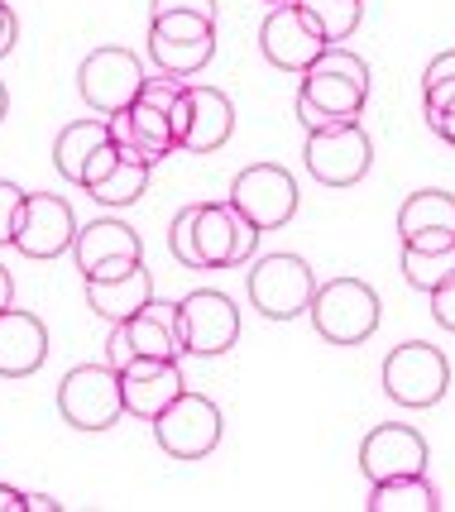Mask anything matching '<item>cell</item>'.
Segmentation results:
<instances>
[{
	"label": "cell",
	"mask_w": 455,
	"mask_h": 512,
	"mask_svg": "<svg viewBox=\"0 0 455 512\" xmlns=\"http://www.w3.org/2000/svg\"><path fill=\"white\" fill-rule=\"evenodd\" d=\"M168 249L173 259L187 268H235L250 264L259 249V230H254L235 206L226 201H192L173 216L168 230Z\"/></svg>",
	"instance_id": "obj_1"
},
{
	"label": "cell",
	"mask_w": 455,
	"mask_h": 512,
	"mask_svg": "<svg viewBox=\"0 0 455 512\" xmlns=\"http://www.w3.org/2000/svg\"><path fill=\"white\" fill-rule=\"evenodd\" d=\"M182 388H187V383H182L178 359H130V364L120 369V402H125V412L139 417V422H154Z\"/></svg>",
	"instance_id": "obj_19"
},
{
	"label": "cell",
	"mask_w": 455,
	"mask_h": 512,
	"mask_svg": "<svg viewBox=\"0 0 455 512\" xmlns=\"http://www.w3.org/2000/svg\"><path fill=\"white\" fill-rule=\"evenodd\" d=\"M63 503H53L48 493H24V512H58Z\"/></svg>",
	"instance_id": "obj_34"
},
{
	"label": "cell",
	"mask_w": 455,
	"mask_h": 512,
	"mask_svg": "<svg viewBox=\"0 0 455 512\" xmlns=\"http://www.w3.org/2000/svg\"><path fill=\"white\" fill-rule=\"evenodd\" d=\"M101 144H111L106 120H72L68 130L58 134V144H53V168H58L68 182H77V187H82V173H87L91 154H96Z\"/></svg>",
	"instance_id": "obj_24"
},
{
	"label": "cell",
	"mask_w": 455,
	"mask_h": 512,
	"mask_svg": "<svg viewBox=\"0 0 455 512\" xmlns=\"http://www.w3.org/2000/svg\"><path fill=\"white\" fill-rule=\"evenodd\" d=\"M235 134V106L221 87H187V130L182 144L187 154H216Z\"/></svg>",
	"instance_id": "obj_20"
},
{
	"label": "cell",
	"mask_w": 455,
	"mask_h": 512,
	"mask_svg": "<svg viewBox=\"0 0 455 512\" xmlns=\"http://www.w3.org/2000/svg\"><path fill=\"white\" fill-rule=\"evenodd\" d=\"M48 359V326L34 312H0V379H29Z\"/></svg>",
	"instance_id": "obj_21"
},
{
	"label": "cell",
	"mask_w": 455,
	"mask_h": 512,
	"mask_svg": "<svg viewBox=\"0 0 455 512\" xmlns=\"http://www.w3.org/2000/svg\"><path fill=\"white\" fill-rule=\"evenodd\" d=\"M15 34H20V20H15V10L0 0V58L15 48Z\"/></svg>",
	"instance_id": "obj_33"
},
{
	"label": "cell",
	"mask_w": 455,
	"mask_h": 512,
	"mask_svg": "<svg viewBox=\"0 0 455 512\" xmlns=\"http://www.w3.org/2000/svg\"><path fill=\"white\" fill-rule=\"evenodd\" d=\"M269 5H293V0H269Z\"/></svg>",
	"instance_id": "obj_38"
},
{
	"label": "cell",
	"mask_w": 455,
	"mask_h": 512,
	"mask_svg": "<svg viewBox=\"0 0 455 512\" xmlns=\"http://www.w3.org/2000/svg\"><path fill=\"white\" fill-rule=\"evenodd\" d=\"M427 297H432V316H436V326L455 335V273L446 278V283H441V288L427 292Z\"/></svg>",
	"instance_id": "obj_30"
},
{
	"label": "cell",
	"mask_w": 455,
	"mask_h": 512,
	"mask_svg": "<svg viewBox=\"0 0 455 512\" xmlns=\"http://www.w3.org/2000/svg\"><path fill=\"white\" fill-rule=\"evenodd\" d=\"M369 101V67L364 58H355L345 44H331L317 63L302 72V87H297V120L302 130L317 134L331 125H350L364 115Z\"/></svg>",
	"instance_id": "obj_2"
},
{
	"label": "cell",
	"mask_w": 455,
	"mask_h": 512,
	"mask_svg": "<svg viewBox=\"0 0 455 512\" xmlns=\"http://www.w3.org/2000/svg\"><path fill=\"white\" fill-rule=\"evenodd\" d=\"M24 187L0 178V245H15V230H20V216H24Z\"/></svg>",
	"instance_id": "obj_29"
},
{
	"label": "cell",
	"mask_w": 455,
	"mask_h": 512,
	"mask_svg": "<svg viewBox=\"0 0 455 512\" xmlns=\"http://www.w3.org/2000/svg\"><path fill=\"white\" fill-rule=\"evenodd\" d=\"M259 48H264V58H269L278 72H297V77H302V72L326 53V39L312 29V20H307L297 5H273L264 29H259Z\"/></svg>",
	"instance_id": "obj_16"
},
{
	"label": "cell",
	"mask_w": 455,
	"mask_h": 512,
	"mask_svg": "<svg viewBox=\"0 0 455 512\" xmlns=\"http://www.w3.org/2000/svg\"><path fill=\"white\" fill-rule=\"evenodd\" d=\"M149 173H154V168H149L144 158L120 154L111 168H106V173H101L96 182H87L82 192H87L91 201H101V206H115V211H120V206H135V201L144 197V187H149Z\"/></svg>",
	"instance_id": "obj_26"
},
{
	"label": "cell",
	"mask_w": 455,
	"mask_h": 512,
	"mask_svg": "<svg viewBox=\"0 0 455 512\" xmlns=\"http://www.w3.org/2000/svg\"><path fill=\"white\" fill-rule=\"evenodd\" d=\"M312 326L331 345H364L379 331V292L364 278H331L312 297Z\"/></svg>",
	"instance_id": "obj_3"
},
{
	"label": "cell",
	"mask_w": 455,
	"mask_h": 512,
	"mask_svg": "<svg viewBox=\"0 0 455 512\" xmlns=\"http://www.w3.org/2000/svg\"><path fill=\"white\" fill-rule=\"evenodd\" d=\"M307 173L321 187H355L374 163V139L364 134L360 120L350 125H331V130L307 134Z\"/></svg>",
	"instance_id": "obj_12"
},
{
	"label": "cell",
	"mask_w": 455,
	"mask_h": 512,
	"mask_svg": "<svg viewBox=\"0 0 455 512\" xmlns=\"http://www.w3.org/2000/svg\"><path fill=\"white\" fill-rule=\"evenodd\" d=\"M427 455H432V450H427V441H422L417 426L384 422L364 436L360 469H364L369 484H374V479H393V474H427Z\"/></svg>",
	"instance_id": "obj_17"
},
{
	"label": "cell",
	"mask_w": 455,
	"mask_h": 512,
	"mask_svg": "<svg viewBox=\"0 0 455 512\" xmlns=\"http://www.w3.org/2000/svg\"><path fill=\"white\" fill-rule=\"evenodd\" d=\"M293 5L312 20V29L326 39V48L345 44L364 20V0H293Z\"/></svg>",
	"instance_id": "obj_27"
},
{
	"label": "cell",
	"mask_w": 455,
	"mask_h": 512,
	"mask_svg": "<svg viewBox=\"0 0 455 512\" xmlns=\"http://www.w3.org/2000/svg\"><path fill=\"white\" fill-rule=\"evenodd\" d=\"M221 431H226L221 407L206 393H187V388L154 417V441L173 460H206L211 450L221 446Z\"/></svg>",
	"instance_id": "obj_6"
},
{
	"label": "cell",
	"mask_w": 455,
	"mask_h": 512,
	"mask_svg": "<svg viewBox=\"0 0 455 512\" xmlns=\"http://www.w3.org/2000/svg\"><path fill=\"white\" fill-rule=\"evenodd\" d=\"M149 297H154V273L144 264L125 268V273H115V278H87V307L101 321H125V316H135L139 307H149Z\"/></svg>",
	"instance_id": "obj_22"
},
{
	"label": "cell",
	"mask_w": 455,
	"mask_h": 512,
	"mask_svg": "<svg viewBox=\"0 0 455 512\" xmlns=\"http://www.w3.org/2000/svg\"><path fill=\"white\" fill-rule=\"evenodd\" d=\"M369 512H436L441 498L427 484V474H393V479H374L369 484Z\"/></svg>",
	"instance_id": "obj_25"
},
{
	"label": "cell",
	"mask_w": 455,
	"mask_h": 512,
	"mask_svg": "<svg viewBox=\"0 0 455 512\" xmlns=\"http://www.w3.org/2000/svg\"><path fill=\"white\" fill-rule=\"evenodd\" d=\"M72 254H77L82 283H87V278H115V273H125V268L144 264V245H139V235L125 221L82 225L77 240H72Z\"/></svg>",
	"instance_id": "obj_15"
},
{
	"label": "cell",
	"mask_w": 455,
	"mask_h": 512,
	"mask_svg": "<svg viewBox=\"0 0 455 512\" xmlns=\"http://www.w3.org/2000/svg\"><path fill=\"white\" fill-rule=\"evenodd\" d=\"M58 412L63 422L77 431H106L125 417V402H120V374L111 364H77L68 379L58 383Z\"/></svg>",
	"instance_id": "obj_9"
},
{
	"label": "cell",
	"mask_w": 455,
	"mask_h": 512,
	"mask_svg": "<svg viewBox=\"0 0 455 512\" xmlns=\"http://www.w3.org/2000/svg\"><path fill=\"white\" fill-rule=\"evenodd\" d=\"M436 82H455V48L436 53L432 63H427V72H422V87H436Z\"/></svg>",
	"instance_id": "obj_32"
},
{
	"label": "cell",
	"mask_w": 455,
	"mask_h": 512,
	"mask_svg": "<svg viewBox=\"0 0 455 512\" xmlns=\"http://www.w3.org/2000/svg\"><path fill=\"white\" fill-rule=\"evenodd\" d=\"M72 240H77V216L68 201L53 192H29L20 230H15V249L24 259H58L72 249Z\"/></svg>",
	"instance_id": "obj_14"
},
{
	"label": "cell",
	"mask_w": 455,
	"mask_h": 512,
	"mask_svg": "<svg viewBox=\"0 0 455 512\" xmlns=\"http://www.w3.org/2000/svg\"><path fill=\"white\" fill-rule=\"evenodd\" d=\"M398 235H403V245H422L427 235H455V197L441 187L412 192L398 206Z\"/></svg>",
	"instance_id": "obj_23"
},
{
	"label": "cell",
	"mask_w": 455,
	"mask_h": 512,
	"mask_svg": "<svg viewBox=\"0 0 455 512\" xmlns=\"http://www.w3.org/2000/svg\"><path fill=\"white\" fill-rule=\"evenodd\" d=\"M106 130H111V144L120 149V154L144 158L149 168L163 163V158L178 149V134H173L168 111L149 106V101H135V106H125V111L106 115Z\"/></svg>",
	"instance_id": "obj_18"
},
{
	"label": "cell",
	"mask_w": 455,
	"mask_h": 512,
	"mask_svg": "<svg viewBox=\"0 0 455 512\" xmlns=\"http://www.w3.org/2000/svg\"><path fill=\"white\" fill-rule=\"evenodd\" d=\"M451 273H455V245H446V249L403 245V278H408V288L432 292V288H441Z\"/></svg>",
	"instance_id": "obj_28"
},
{
	"label": "cell",
	"mask_w": 455,
	"mask_h": 512,
	"mask_svg": "<svg viewBox=\"0 0 455 512\" xmlns=\"http://www.w3.org/2000/svg\"><path fill=\"white\" fill-rule=\"evenodd\" d=\"M240 340V307L230 302L226 292L197 288L178 302V345L182 355H226L230 345Z\"/></svg>",
	"instance_id": "obj_11"
},
{
	"label": "cell",
	"mask_w": 455,
	"mask_h": 512,
	"mask_svg": "<svg viewBox=\"0 0 455 512\" xmlns=\"http://www.w3.org/2000/svg\"><path fill=\"white\" fill-rule=\"evenodd\" d=\"M144 77L149 72H144V63H139L130 48L101 44V48H91L87 58H82V67H77V91H82V101H87L91 111L115 115L139 101Z\"/></svg>",
	"instance_id": "obj_10"
},
{
	"label": "cell",
	"mask_w": 455,
	"mask_h": 512,
	"mask_svg": "<svg viewBox=\"0 0 455 512\" xmlns=\"http://www.w3.org/2000/svg\"><path fill=\"white\" fill-rule=\"evenodd\" d=\"M149 15H202L216 24V0H154Z\"/></svg>",
	"instance_id": "obj_31"
},
{
	"label": "cell",
	"mask_w": 455,
	"mask_h": 512,
	"mask_svg": "<svg viewBox=\"0 0 455 512\" xmlns=\"http://www.w3.org/2000/svg\"><path fill=\"white\" fill-rule=\"evenodd\" d=\"M230 206L264 235V230H283L297 216V178L283 163H250L245 173L230 182Z\"/></svg>",
	"instance_id": "obj_8"
},
{
	"label": "cell",
	"mask_w": 455,
	"mask_h": 512,
	"mask_svg": "<svg viewBox=\"0 0 455 512\" xmlns=\"http://www.w3.org/2000/svg\"><path fill=\"white\" fill-rule=\"evenodd\" d=\"M317 273L302 254H264L250 264V302L264 321H293L312 307Z\"/></svg>",
	"instance_id": "obj_4"
},
{
	"label": "cell",
	"mask_w": 455,
	"mask_h": 512,
	"mask_svg": "<svg viewBox=\"0 0 455 512\" xmlns=\"http://www.w3.org/2000/svg\"><path fill=\"white\" fill-rule=\"evenodd\" d=\"M149 53L159 72L192 77L216 58V24L202 15H149Z\"/></svg>",
	"instance_id": "obj_13"
},
{
	"label": "cell",
	"mask_w": 455,
	"mask_h": 512,
	"mask_svg": "<svg viewBox=\"0 0 455 512\" xmlns=\"http://www.w3.org/2000/svg\"><path fill=\"white\" fill-rule=\"evenodd\" d=\"M5 307H15V278H10V268L0 264V312Z\"/></svg>",
	"instance_id": "obj_36"
},
{
	"label": "cell",
	"mask_w": 455,
	"mask_h": 512,
	"mask_svg": "<svg viewBox=\"0 0 455 512\" xmlns=\"http://www.w3.org/2000/svg\"><path fill=\"white\" fill-rule=\"evenodd\" d=\"M0 512H24V493L10 489V484H0Z\"/></svg>",
	"instance_id": "obj_35"
},
{
	"label": "cell",
	"mask_w": 455,
	"mask_h": 512,
	"mask_svg": "<svg viewBox=\"0 0 455 512\" xmlns=\"http://www.w3.org/2000/svg\"><path fill=\"white\" fill-rule=\"evenodd\" d=\"M5 111H10V91H5V82H0V120H5Z\"/></svg>",
	"instance_id": "obj_37"
},
{
	"label": "cell",
	"mask_w": 455,
	"mask_h": 512,
	"mask_svg": "<svg viewBox=\"0 0 455 512\" xmlns=\"http://www.w3.org/2000/svg\"><path fill=\"white\" fill-rule=\"evenodd\" d=\"M130 359H182L178 302L149 297V307H139V312L125 316V321H115L111 335H106V364L120 374Z\"/></svg>",
	"instance_id": "obj_5"
},
{
	"label": "cell",
	"mask_w": 455,
	"mask_h": 512,
	"mask_svg": "<svg viewBox=\"0 0 455 512\" xmlns=\"http://www.w3.org/2000/svg\"><path fill=\"white\" fill-rule=\"evenodd\" d=\"M451 388V359L427 340H403L384 355V393L398 407H436Z\"/></svg>",
	"instance_id": "obj_7"
}]
</instances>
